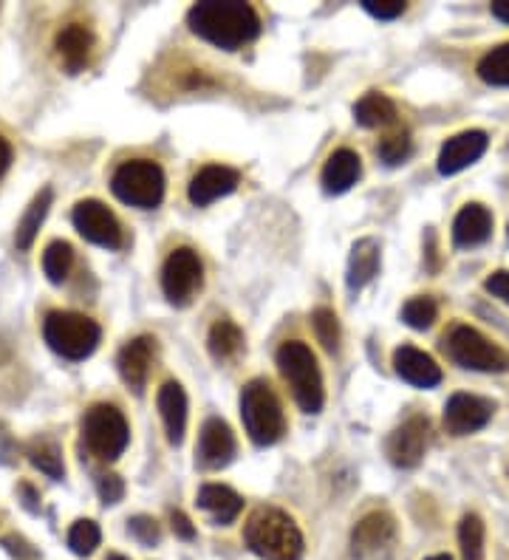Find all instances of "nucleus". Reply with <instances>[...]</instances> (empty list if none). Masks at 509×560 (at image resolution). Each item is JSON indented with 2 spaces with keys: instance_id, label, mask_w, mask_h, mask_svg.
I'll list each match as a JSON object with an SVG mask.
<instances>
[{
  "instance_id": "1",
  "label": "nucleus",
  "mask_w": 509,
  "mask_h": 560,
  "mask_svg": "<svg viewBox=\"0 0 509 560\" xmlns=\"http://www.w3.org/2000/svg\"><path fill=\"white\" fill-rule=\"evenodd\" d=\"M190 32L218 49L235 51L261 32V17L244 0H204L187 12Z\"/></svg>"
},
{
  "instance_id": "2",
  "label": "nucleus",
  "mask_w": 509,
  "mask_h": 560,
  "mask_svg": "<svg viewBox=\"0 0 509 560\" xmlns=\"http://www.w3.org/2000/svg\"><path fill=\"white\" fill-rule=\"evenodd\" d=\"M247 546L263 560H300L303 558V532L283 510L263 507L252 512L244 529Z\"/></svg>"
},
{
  "instance_id": "3",
  "label": "nucleus",
  "mask_w": 509,
  "mask_h": 560,
  "mask_svg": "<svg viewBox=\"0 0 509 560\" xmlns=\"http://www.w3.org/2000/svg\"><path fill=\"white\" fill-rule=\"evenodd\" d=\"M278 368L283 379L289 382L295 402L300 405L303 413H320L323 402H326V391H323V377L317 368V357L306 343H283L278 348Z\"/></svg>"
},
{
  "instance_id": "4",
  "label": "nucleus",
  "mask_w": 509,
  "mask_h": 560,
  "mask_svg": "<svg viewBox=\"0 0 509 560\" xmlns=\"http://www.w3.org/2000/svg\"><path fill=\"white\" fill-rule=\"evenodd\" d=\"M241 419L247 428L249 439L255 445H275L280 436L286 433V416L280 405L278 394L269 388V382L252 379L241 391Z\"/></svg>"
},
{
  "instance_id": "5",
  "label": "nucleus",
  "mask_w": 509,
  "mask_h": 560,
  "mask_svg": "<svg viewBox=\"0 0 509 560\" xmlns=\"http://www.w3.org/2000/svg\"><path fill=\"white\" fill-rule=\"evenodd\" d=\"M43 337L51 351L66 360H85L99 346L102 329L80 312H49L43 320Z\"/></svg>"
},
{
  "instance_id": "6",
  "label": "nucleus",
  "mask_w": 509,
  "mask_h": 560,
  "mask_svg": "<svg viewBox=\"0 0 509 560\" xmlns=\"http://www.w3.org/2000/svg\"><path fill=\"white\" fill-rule=\"evenodd\" d=\"M83 442L91 456H97L102 462H114L131 442L128 419L116 405H105V402L91 405L83 416Z\"/></svg>"
},
{
  "instance_id": "7",
  "label": "nucleus",
  "mask_w": 509,
  "mask_h": 560,
  "mask_svg": "<svg viewBox=\"0 0 509 560\" xmlns=\"http://www.w3.org/2000/svg\"><path fill=\"white\" fill-rule=\"evenodd\" d=\"M111 190L119 201L139 207V210H153L165 198V173L162 167L150 159H133L114 170L111 176Z\"/></svg>"
},
{
  "instance_id": "8",
  "label": "nucleus",
  "mask_w": 509,
  "mask_h": 560,
  "mask_svg": "<svg viewBox=\"0 0 509 560\" xmlns=\"http://www.w3.org/2000/svg\"><path fill=\"white\" fill-rule=\"evenodd\" d=\"M447 354H450L453 363L459 368H467V371H484V374H504V371H509L507 351L490 343L473 326H456L450 331Z\"/></svg>"
},
{
  "instance_id": "9",
  "label": "nucleus",
  "mask_w": 509,
  "mask_h": 560,
  "mask_svg": "<svg viewBox=\"0 0 509 560\" xmlns=\"http://www.w3.org/2000/svg\"><path fill=\"white\" fill-rule=\"evenodd\" d=\"M201 280H204V266H201L198 252L190 247L170 252V258L162 266V289L173 306H187L201 289Z\"/></svg>"
},
{
  "instance_id": "10",
  "label": "nucleus",
  "mask_w": 509,
  "mask_h": 560,
  "mask_svg": "<svg viewBox=\"0 0 509 560\" xmlns=\"http://www.w3.org/2000/svg\"><path fill=\"white\" fill-rule=\"evenodd\" d=\"M71 221L77 232L83 235L85 241L97 244V247L105 249H119L122 247V224L116 221V215L97 201V198H85L74 207L71 213Z\"/></svg>"
},
{
  "instance_id": "11",
  "label": "nucleus",
  "mask_w": 509,
  "mask_h": 560,
  "mask_svg": "<svg viewBox=\"0 0 509 560\" xmlns=\"http://www.w3.org/2000/svg\"><path fill=\"white\" fill-rule=\"evenodd\" d=\"M495 405L473 394H453L444 405V428L453 436H470L493 419Z\"/></svg>"
},
{
  "instance_id": "12",
  "label": "nucleus",
  "mask_w": 509,
  "mask_h": 560,
  "mask_svg": "<svg viewBox=\"0 0 509 560\" xmlns=\"http://www.w3.org/2000/svg\"><path fill=\"white\" fill-rule=\"evenodd\" d=\"M427 439H430V422L425 416H411L408 422H402L388 439V459L396 467H416L425 459Z\"/></svg>"
},
{
  "instance_id": "13",
  "label": "nucleus",
  "mask_w": 509,
  "mask_h": 560,
  "mask_svg": "<svg viewBox=\"0 0 509 560\" xmlns=\"http://www.w3.org/2000/svg\"><path fill=\"white\" fill-rule=\"evenodd\" d=\"M235 433L230 430V425L224 419H207L204 428H201V436H198V447H196V462L204 467V470H221L232 462L235 456Z\"/></svg>"
},
{
  "instance_id": "14",
  "label": "nucleus",
  "mask_w": 509,
  "mask_h": 560,
  "mask_svg": "<svg viewBox=\"0 0 509 560\" xmlns=\"http://www.w3.org/2000/svg\"><path fill=\"white\" fill-rule=\"evenodd\" d=\"M487 133L484 131H464L456 133L453 139H447L439 153V173L442 176H456L470 165H476L478 159L487 150Z\"/></svg>"
},
{
  "instance_id": "15",
  "label": "nucleus",
  "mask_w": 509,
  "mask_h": 560,
  "mask_svg": "<svg viewBox=\"0 0 509 560\" xmlns=\"http://www.w3.org/2000/svg\"><path fill=\"white\" fill-rule=\"evenodd\" d=\"M241 176L238 170H232L227 165H207L198 170L196 176L190 179V187H187V196L196 207H207L218 198L230 196L232 190L238 187Z\"/></svg>"
},
{
  "instance_id": "16",
  "label": "nucleus",
  "mask_w": 509,
  "mask_h": 560,
  "mask_svg": "<svg viewBox=\"0 0 509 560\" xmlns=\"http://www.w3.org/2000/svg\"><path fill=\"white\" fill-rule=\"evenodd\" d=\"M54 49H57V57H60V66L66 68L68 74H77L91 60L94 34L85 23H68V26H63V32L57 34Z\"/></svg>"
},
{
  "instance_id": "17",
  "label": "nucleus",
  "mask_w": 509,
  "mask_h": 560,
  "mask_svg": "<svg viewBox=\"0 0 509 560\" xmlns=\"http://www.w3.org/2000/svg\"><path fill=\"white\" fill-rule=\"evenodd\" d=\"M394 368L413 388H436L442 382V368L436 360L413 346H402L394 351Z\"/></svg>"
},
{
  "instance_id": "18",
  "label": "nucleus",
  "mask_w": 509,
  "mask_h": 560,
  "mask_svg": "<svg viewBox=\"0 0 509 560\" xmlns=\"http://www.w3.org/2000/svg\"><path fill=\"white\" fill-rule=\"evenodd\" d=\"M396 524L388 512H371L365 515L360 524L351 532V552L357 558H365L371 552H377L382 546H388L394 541Z\"/></svg>"
},
{
  "instance_id": "19",
  "label": "nucleus",
  "mask_w": 509,
  "mask_h": 560,
  "mask_svg": "<svg viewBox=\"0 0 509 560\" xmlns=\"http://www.w3.org/2000/svg\"><path fill=\"white\" fill-rule=\"evenodd\" d=\"M153 343L150 337H136L128 346L119 351L116 357V365H119V374L125 379V385L133 388L136 394H142L145 382H148V371H150V360H153Z\"/></svg>"
},
{
  "instance_id": "20",
  "label": "nucleus",
  "mask_w": 509,
  "mask_h": 560,
  "mask_svg": "<svg viewBox=\"0 0 509 560\" xmlns=\"http://www.w3.org/2000/svg\"><path fill=\"white\" fill-rule=\"evenodd\" d=\"M493 232V215L484 204H467L453 221V244L456 247H478Z\"/></svg>"
},
{
  "instance_id": "21",
  "label": "nucleus",
  "mask_w": 509,
  "mask_h": 560,
  "mask_svg": "<svg viewBox=\"0 0 509 560\" xmlns=\"http://www.w3.org/2000/svg\"><path fill=\"white\" fill-rule=\"evenodd\" d=\"M159 413H162L170 445H181L184 430H187V394L179 382H165L159 388Z\"/></svg>"
},
{
  "instance_id": "22",
  "label": "nucleus",
  "mask_w": 509,
  "mask_h": 560,
  "mask_svg": "<svg viewBox=\"0 0 509 560\" xmlns=\"http://www.w3.org/2000/svg\"><path fill=\"white\" fill-rule=\"evenodd\" d=\"M362 176V162L354 150H334L323 167V187L326 193H345L351 190Z\"/></svg>"
},
{
  "instance_id": "23",
  "label": "nucleus",
  "mask_w": 509,
  "mask_h": 560,
  "mask_svg": "<svg viewBox=\"0 0 509 560\" xmlns=\"http://www.w3.org/2000/svg\"><path fill=\"white\" fill-rule=\"evenodd\" d=\"M379 272V244L374 238H362L351 247V258H348V289L360 292L362 286H368L377 278Z\"/></svg>"
},
{
  "instance_id": "24",
  "label": "nucleus",
  "mask_w": 509,
  "mask_h": 560,
  "mask_svg": "<svg viewBox=\"0 0 509 560\" xmlns=\"http://www.w3.org/2000/svg\"><path fill=\"white\" fill-rule=\"evenodd\" d=\"M198 507L215 518V524H232L244 510V498L224 484H204L198 490Z\"/></svg>"
},
{
  "instance_id": "25",
  "label": "nucleus",
  "mask_w": 509,
  "mask_h": 560,
  "mask_svg": "<svg viewBox=\"0 0 509 560\" xmlns=\"http://www.w3.org/2000/svg\"><path fill=\"white\" fill-rule=\"evenodd\" d=\"M354 119L362 128H388L396 122V105L385 94L371 91L354 105Z\"/></svg>"
},
{
  "instance_id": "26",
  "label": "nucleus",
  "mask_w": 509,
  "mask_h": 560,
  "mask_svg": "<svg viewBox=\"0 0 509 560\" xmlns=\"http://www.w3.org/2000/svg\"><path fill=\"white\" fill-rule=\"evenodd\" d=\"M49 207H51V190L46 187V190H40V193L34 196V201L29 204L26 215H23L20 224H17V232H15L17 249L32 247L34 235H37V230H40V224H43V218H46V213H49Z\"/></svg>"
},
{
  "instance_id": "27",
  "label": "nucleus",
  "mask_w": 509,
  "mask_h": 560,
  "mask_svg": "<svg viewBox=\"0 0 509 560\" xmlns=\"http://www.w3.org/2000/svg\"><path fill=\"white\" fill-rule=\"evenodd\" d=\"M207 346H210V354H213L215 360L224 363V360H230V357H235L241 351L244 334H241V329L232 320H218V323H213V329H210Z\"/></svg>"
},
{
  "instance_id": "28",
  "label": "nucleus",
  "mask_w": 509,
  "mask_h": 560,
  "mask_svg": "<svg viewBox=\"0 0 509 560\" xmlns=\"http://www.w3.org/2000/svg\"><path fill=\"white\" fill-rule=\"evenodd\" d=\"M478 77L487 85L509 88V43L495 46L478 60Z\"/></svg>"
},
{
  "instance_id": "29",
  "label": "nucleus",
  "mask_w": 509,
  "mask_h": 560,
  "mask_svg": "<svg viewBox=\"0 0 509 560\" xmlns=\"http://www.w3.org/2000/svg\"><path fill=\"white\" fill-rule=\"evenodd\" d=\"M461 560H484V521L476 512H467L459 524Z\"/></svg>"
},
{
  "instance_id": "30",
  "label": "nucleus",
  "mask_w": 509,
  "mask_h": 560,
  "mask_svg": "<svg viewBox=\"0 0 509 560\" xmlns=\"http://www.w3.org/2000/svg\"><path fill=\"white\" fill-rule=\"evenodd\" d=\"M74 266V249L66 241H51L43 252V272L49 275L51 283H63Z\"/></svg>"
},
{
  "instance_id": "31",
  "label": "nucleus",
  "mask_w": 509,
  "mask_h": 560,
  "mask_svg": "<svg viewBox=\"0 0 509 560\" xmlns=\"http://www.w3.org/2000/svg\"><path fill=\"white\" fill-rule=\"evenodd\" d=\"M29 462L49 478H63V473H66L63 456H60L57 445L49 442V439H34L32 445H29Z\"/></svg>"
},
{
  "instance_id": "32",
  "label": "nucleus",
  "mask_w": 509,
  "mask_h": 560,
  "mask_svg": "<svg viewBox=\"0 0 509 560\" xmlns=\"http://www.w3.org/2000/svg\"><path fill=\"white\" fill-rule=\"evenodd\" d=\"M436 317H439V306H436V300H430V297H413V300L405 303V309H402V320H405L411 329L419 331L430 329V326L436 323Z\"/></svg>"
},
{
  "instance_id": "33",
  "label": "nucleus",
  "mask_w": 509,
  "mask_h": 560,
  "mask_svg": "<svg viewBox=\"0 0 509 560\" xmlns=\"http://www.w3.org/2000/svg\"><path fill=\"white\" fill-rule=\"evenodd\" d=\"M312 326L317 340H320V346L326 348V351H337L340 348V320H337V314L331 312V309H326V306L314 309Z\"/></svg>"
},
{
  "instance_id": "34",
  "label": "nucleus",
  "mask_w": 509,
  "mask_h": 560,
  "mask_svg": "<svg viewBox=\"0 0 509 560\" xmlns=\"http://www.w3.org/2000/svg\"><path fill=\"white\" fill-rule=\"evenodd\" d=\"M68 546H71V552H74V555H80V558L91 555V552H94V549L99 546L97 524H94V521H88V518L77 521L74 527L68 529Z\"/></svg>"
},
{
  "instance_id": "35",
  "label": "nucleus",
  "mask_w": 509,
  "mask_h": 560,
  "mask_svg": "<svg viewBox=\"0 0 509 560\" xmlns=\"http://www.w3.org/2000/svg\"><path fill=\"white\" fill-rule=\"evenodd\" d=\"M379 156H382L385 165H402L411 156V133L402 128V131L385 136L379 142Z\"/></svg>"
},
{
  "instance_id": "36",
  "label": "nucleus",
  "mask_w": 509,
  "mask_h": 560,
  "mask_svg": "<svg viewBox=\"0 0 509 560\" xmlns=\"http://www.w3.org/2000/svg\"><path fill=\"white\" fill-rule=\"evenodd\" d=\"M128 532H131L133 538L142 546L159 544V538H162V529H159V524H156L150 515H136V518H131V521H128Z\"/></svg>"
},
{
  "instance_id": "37",
  "label": "nucleus",
  "mask_w": 509,
  "mask_h": 560,
  "mask_svg": "<svg viewBox=\"0 0 509 560\" xmlns=\"http://www.w3.org/2000/svg\"><path fill=\"white\" fill-rule=\"evenodd\" d=\"M362 9L379 20H396V17L405 15L408 6L402 0H362Z\"/></svg>"
},
{
  "instance_id": "38",
  "label": "nucleus",
  "mask_w": 509,
  "mask_h": 560,
  "mask_svg": "<svg viewBox=\"0 0 509 560\" xmlns=\"http://www.w3.org/2000/svg\"><path fill=\"white\" fill-rule=\"evenodd\" d=\"M97 490L102 504H116V501H122V495H125V484H122V478L119 476H99Z\"/></svg>"
},
{
  "instance_id": "39",
  "label": "nucleus",
  "mask_w": 509,
  "mask_h": 560,
  "mask_svg": "<svg viewBox=\"0 0 509 560\" xmlns=\"http://www.w3.org/2000/svg\"><path fill=\"white\" fill-rule=\"evenodd\" d=\"M484 289L490 292V295L501 297L504 303H509V272H493L490 278L484 280Z\"/></svg>"
},
{
  "instance_id": "40",
  "label": "nucleus",
  "mask_w": 509,
  "mask_h": 560,
  "mask_svg": "<svg viewBox=\"0 0 509 560\" xmlns=\"http://www.w3.org/2000/svg\"><path fill=\"white\" fill-rule=\"evenodd\" d=\"M170 524H173V532H176L179 538H184V541H193V538H196V527L190 524V518H187L184 512H173V515H170Z\"/></svg>"
},
{
  "instance_id": "41",
  "label": "nucleus",
  "mask_w": 509,
  "mask_h": 560,
  "mask_svg": "<svg viewBox=\"0 0 509 560\" xmlns=\"http://www.w3.org/2000/svg\"><path fill=\"white\" fill-rule=\"evenodd\" d=\"M12 156H15V150H12V145H9V139H6V136H0V176L9 170V165H12Z\"/></svg>"
},
{
  "instance_id": "42",
  "label": "nucleus",
  "mask_w": 509,
  "mask_h": 560,
  "mask_svg": "<svg viewBox=\"0 0 509 560\" xmlns=\"http://www.w3.org/2000/svg\"><path fill=\"white\" fill-rule=\"evenodd\" d=\"M493 15L498 17V20H504V23H509V0H495V3H493Z\"/></svg>"
},
{
  "instance_id": "43",
  "label": "nucleus",
  "mask_w": 509,
  "mask_h": 560,
  "mask_svg": "<svg viewBox=\"0 0 509 560\" xmlns=\"http://www.w3.org/2000/svg\"><path fill=\"white\" fill-rule=\"evenodd\" d=\"M105 560H131V558H125V555H116V552H111V555H108Z\"/></svg>"
},
{
  "instance_id": "44",
  "label": "nucleus",
  "mask_w": 509,
  "mask_h": 560,
  "mask_svg": "<svg viewBox=\"0 0 509 560\" xmlns=\"http://www.w3.org/2000/svg\"><path fill=\"white\" fill-rule=\"evenodd\" d=\"M425 560H453V558H450V555H430V558Z\"/></svg>"
}]
</instances>
